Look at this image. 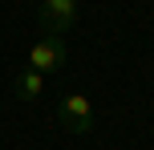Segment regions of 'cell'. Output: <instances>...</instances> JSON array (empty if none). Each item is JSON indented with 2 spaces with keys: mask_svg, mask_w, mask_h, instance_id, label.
<instances>
[{
  "mask_svg": "<svg viewBox=\"0 0 154 150\" xmlns=\"http://www.w3.org/2000/svg\"><path fill=\"white\" fill-rule=\"evenodd\" d=\"M57 122H61L69 134H89V130H93V102H89V93H69V97H61V106H57Z\"/></svg>",
  "mask_w": 154,
  "mask_h": 150,
  "instance_id": "obj_1",
  "label": "cell"
},
{
  "mask_svg": "<svg viewBox=\"0 0 154 150\" xmlns=\"http://www.w3.org/2000/svg\"><path fill=\"white\" fill-rule=\"evenodd\" d=\"M29 69H37L41 77H49V73H61V69H65V37L49 32L45 41H37V45L29 49Z\"/></svg>",
  "mask_w": 154,
  "mask_h": 150,
  "instance_id": "obj_2",
  "label": "cell"
},
{
  "mask_svg": "<svg viewBox=\"0 0 154 150\" xmlns=\"http://www.w3.org/2000/svg\"><path fill=\"white\" fill-rule=\"evenodd\" d=\"M41 24L65 37V29L77 24V0H41Z\"/></svg>",
  "mask_w": 154,
  "mask_h": 150,
  "instance_id": "obj_3",
  "label": "cell"
},
{
  "mask_svg": "<svg viewBox=\"0 0 154 150\" xmlns=\"http://www.w3.org/2000/svg\"><path fill=\"white\" fill-rule=\"evenodd\" d=\"M12 89H16L20 102H37V97L45 93V77H41L37 69H20V73H16V81H12Z\"/></svg>",
  "mask_w": 154,
  "mask_h": 150,
  "instance_id": "obj_4",
  "label": "cell"
}]
</instances>
